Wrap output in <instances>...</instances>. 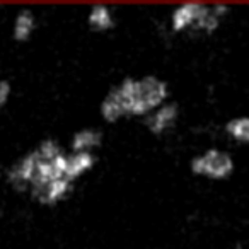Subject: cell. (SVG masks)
Returning a JSON list of instances; mask_svg holds the SVG:
<instances>
[{
	"mask_svg": "<svg viewBox=\"0 0 249 249\" xmlns=\"http://www.w3.org/2000/svg\"><path fill=\"white\" fill-rule=\"evenodd\" d=\"M171 101V86L159 75H130L116 82L99 103L104 123H120L126 118H143Z\"/></svg>",
	"mask_w": 249,
	"mask_h": 249,
	"instance_id": "1",
	"label": "cell"
},
{
	"mask_svg": "<svg viewBox=\"0 0 249 249\" xmlns=\"http://www.w3.org/2000/svg\"><path fill=\"white\" fill-rule=\"evenodd\" d=\"M232 9L225 4H201L184 2L171 11L167 29L171 35L212 36L222 28Z\"/></svg>",
	"mask_w": 249,
	"mask_h": 249,
	"instance_id": "2",
	"label": "cell"
},
{
	"mask_svg": "<svg viewBox=\"0 0 249 249\" xmlns=\"http://www.w3.org/2000/svg\"><path fill=\"white\" fill-rule=\"evenodd\" d=\"M190 173L212 183H222L234 176L235 159L220 147H207L190 159Z\"/></svg>",
	"mask_w": 249,
	"mask_h": 249,
	"instance_id": "3",
	"label": "cell"
},
{
	"mask_svg": "<svg viewBox=\"0 0 249 249\" xmlns=\"http://www.w3.org/2000/svg\"><path fill=\"white\" fill-rule=\"evenodd\" d=\"M179 118H181L179 104L174 103V101H169V103L157 107L156 111H152L147 118H143L142 124L150 135L164 137L176 128L178 123H179Z\"/></svg>",
	"mask_w": 249,
	"mask_h": 249,
	"instance_id": "4",
	"label": "cell"
},
{
	"mask_svg": "<svg viewBox=\"0 0 249 249\" xmlns=\"http://www.w3.org/2000/svg\"><path fill=\"white\" fill-rule=\"evenodd\" d=\"M73 188H75V184L72 181H69L67 178H62V179H55L52 183L35 190L33 193H29V198L35 203L41 205V207L52 208L69 200L70 195L73 193Z\"/></svg>",
	"mask_w": 249,
	"mask_h": 249,
	"instance_id": "5",
	"label": "cell"
},
{
	"mask_svg": "<svg viewBox=\"0 0 249 249\" xmlns=\"http://www.w3.org/2000/svg\"><path fill=\"white\" fill-rule=\"evenodd\" d=\"M38 16L33 9H21L14 14L11 22V38L19 45L29 43L38 31Z\"/></svg>",
	"mask_w": 249,
	"mask_h": 249,
	"instance_id": "6",
	"label": "cell"
},
{
	"mask_svg": "<svg viewBox=\"0 0 249 249\" xmlns=\"http://www.w3.org/2000/svg\"><path fill=\"white\" fill-rule=\"evenodd\" d=\"M86 24L96 35H104L111 33L118 24V16L111 5L106 4H96L90 5L86 14Z\"/></svg>",
	"mask_w": 249,
	"mask_h": 249,
	"instance_id": "7",
	"label": "cell"
},
{
	"mask_svg": "<svg viewBox=\"0 0 249 249\" xmlns=\"http://www.w3.org/2000/svg\"><path fill=\"white\" fill-rule=\"evenodd\" d=\"M104 143V133L97 126H82L75 130L70 137L69 150L70 152H86L96 154Z\"/></svg>",
	"mask_w": 249,
	"mask_h": 249,
	"instance_id": "8",
	"label": "cell"
},
{
	"mask_svg": "<svg viewBox=\"0 0 249 249\" xmlns=\"http://www.w3.org/2000/svg\"><path fill=\"white\" fill-rule=\"evenodd\" d=\"M97 166V156L96 154H86V152H67V179H70L73 184L80 181L84 176L92 173L94 167Z\"/></svg>",
	"mask_w": 249,
	"mask_h": 249,
	"instance_id": "9",
	"label": "cell"
},
{
	"mask_svg": "<svg viewBox=\"0 0 249 249\" xmlns=\"http://www.w3.org/2000/svg\"><path fill=\"white\" fill-rule=\"evenodd\" d=\"M224 133L231 142L249 147V114H237L224 123Z\"/></svg>",
	"mask_w": 249,
	"mask_h": 249,
	"instance_id": "10",
	"label": "cell"
},
{
	"mask_svg": "<svg viewBox=\"0 0 249 249\" xmlns=\"http://www.w3.org/2000/svg\"><path fill=\"white\" fill-rule=\"evenodd\" d=\"M14 97V86L9 79L0 77V111H4Z\"/></svg>",
	"mask_w": 249,
	"mask_h": 249,
	"instance_id": "11",
	"label": "cell"
},
{
	"mask_svg": "<svg viewBox=\"0 0 249 249\" xmlns=\"http://www.w3.org/2000/svg\"><path fill=\"white\" fill-rule=\"evenodd\" d=\"M229 249H246V246L242 244V242H235V244H232Z\"/></svg>",
	"mask_w": 249,
	"mask_h": 249,
	"instance_id": "12",
	"label": "cell"
},
{
	"mask_svg": "<svg viewBox=\"0 0 249 249\" xmlns=\"http://www.w3.org/2000/svg\"><path fill=\"white\" fill-rule=\"evenodd\" d=\"M0 77H2V63H0Z\"/></svg>",
	"mask_w": 249,
	"mask_h": 249,
	"instance_id": "13",
	"label": "cell"
},
{
	"mask_svg": "<svg viewBox=\"0 0 249 249\" xmlns=\"http://www.w3.org/2000/svg\"><path fill=\"white\" fill-rule=\"evenodd\" d=\"M0 178H2V171H0Z\"/></svg>",
	"mask_w": 249,
	"mask_h": 249,
	"instance_id": "14",
	"label": "cell"
}]
</instances>
